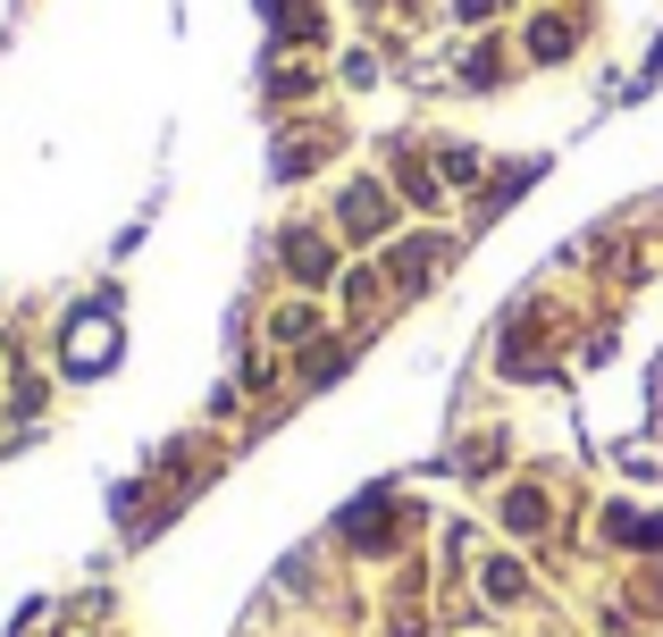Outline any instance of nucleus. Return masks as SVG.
<instances>
[{"label": "nucleus", "instance_id": "f257e3e1", "mask_svg": "<svg viewBox=\"0 0 663 637\" xmlns=\"http://www.w3.org/2000/svg\"><path fill=\"white\" fill-rule=\"evenodd\" d=\"M285 277L294 285H328V269H336V252H328V235H311V226H285Z\"/></svg>", "mask_w": 663, "mask_h": 637}, {"label": "nucleus", "instance_id": "f03ea898", "mask_svg": "<svg viewBox=\"0 0 663 637\" xmlns=\"http://www.w3.org/2000/svg\"><path fill=\"white\" fill-rule=\"evenodd\" d=\"M395 520H403V504H395V495H370L361 512H344V528H353V545H361V554H386V545H395Z\"/></svg>", "mask_w": 663, "mask_h": 637}, {"label": "nucleus", "instance_id": "7ed1b4c3", "mask_svg": "<svg viewBox=\"0 0 663 637\" xmlns=\"http://www.w3.org/2000/svg\"><path fill=\"white\" fill-rule=\"evenodd\" d=\"M546 520H554L546 487H512V495H504V528H512V537H538Z\"/></svg>", "mask_w": 663, "mask_h": 637}, {"label": "nucleus", "instance_id": "20e7f679", "mask_svg": "<svg viewBox=\"0 0 663 637\" xmlns=\"http://www.w3.org/2000/svg\"><path fill=\"white\" fill-rule=\"evenodd\" d=\"M436 261H445V244H395V252H386V277H395V285H429Z\"/></svg>", "mask_w": 663, "mask_h": 637}, {"label": "nucleus", "instance_id": "39448f33", "mask_svg": "<svg viewBox=\"0 0 663 637\" xmlns=\"http://www.w3.org/2000/svg\"><path fill=\"white\" fill-rule=\"evenodd\" d=\"M336 210H344V226H353V235H379L395 202H386V185H353V202H336Z\"/></svg>", "mask_w": 663, "mask_h": 637}, {"label": "nucleus", "instance_id": "423d86ee", "mask_svg": "<svg viewBox=\"0 0 663 637\" xmlns=\"http://www.w3.org/2000/svg\"><path fill=\"white\" fill-rule=\"evenodd\" d=\"M395 185H403V202H412V210H436V202H445L436 176H429V160H412V151H395Z\"/></svg>", "mask_w": 663, "mask_h": 637}, {"label": "nucleus", "instance_id": "0eeeda50", "mask_svg": "<svg viewBox=\"0 0 663 637\" xmlns=\"http://www.w3.org/2000/svg\"><path fill=\"white\" fill-rule=\"evenodd\" d=\"M479 587H488L495 604H521V596H530V579H521V563H512V554H495V563L479 570Z\"/></svg>", "mask_w": 663, "mask_h": 637}, {"label": "nucleus", "instance_id": "6e6552de", "mask_svg": "<svg viewBox=\"0 0 663 637\" xmlns=\"http://www.w3.org/2000/svg\"><path fill=\"white\" fill-rule=\"evenodd\" d=\"M605 537H622V545H639V554H646L663 528H655V520H639V512H605Z\"/></svg>", "mask_w": 663, "mask_h": 637}, {"label": "nucleus", "instance_id": "1a4fd4ad", "mask_svg": "<svg viewBox=\"0 0 663 637\" xmlns=\"http://www.w3.org/2000/svg\"><path fill=\"white\" fill-rule=\"evenodd\" d=\"M530 51H538V59H563V51H571V26H563V18H538V26H530Z\"/></svg>", "mask_w": 663, "mask_h": 637}, {"label": "nucleus", "instance_id": "9d476101", "mask_svg": "<svg viewBox=\"0 0 663 637\" xmlns=\"http://www.w3.org/2000/svg\"><path fill=\"white\" fill-rule=\"evenodd\" d=\"M320 336V311H303V302H294V311L278 318V344H311Z\"/></svg>", "mask_w": 663, "mask_h": 637}, {"label": "nucleus", "instance_id": "9b49d317", "mask_svg": "<svg viewBox=\"0 0 663 637\" xmlns=\"http://www.w3.org/2000/svg\"><path fill=\"white\" fill-rule=\"evenodd\" d=\"M336 370H344V344H320V353L303 361V377H311V386H320V377H336Z\"/></svg>", "mask_w": 663, "mask_h": 637}, {"label": "nucleus", "instance_id": "f8f14e48", "mask_svg": "<svg viewBox=\"0 0 663 637\" xmlns=\"http://www.w3.org/2000/svg\"><path fill=\"white\" fill-rule=\"evenodd\" d=\"M379 285H386L379 269H353V277H344V302H379Z\"/></svg>", "mask_w": 663, "mask_h": 637}]
</instances>
